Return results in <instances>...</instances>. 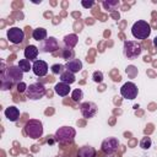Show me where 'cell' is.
I'll list each match as a JSON object with an SVG mask.
<instances>
[{"instance_id": "26", "label": "cell", "mask_w": 157, "mask_h": 157, "mask_svg": "<svg viewBox=\"0 0 157 157\" xmlns=\"http://www.w3.org/2000/svg\"><path fill=\"white\" fill-rule=\"evenodd\" d=\"M64 69H65V65H63V64H54L50 67V70H52V72L54 75H61V72L65 71Z\"/></svg>"}, {"instance_id": "6", "label": "cell", "mask_w": 157, "mask_h": 157, "mask_svg": "<svg viewBox=\"0 0 157 157\" xmlns=\"http://www.w3.org/2000/svg\"><path fill=\"white\" fill-rule=\"evenodd\" d=\"M75 135H76V130L74 128H71V126H61L55 131L54 137H55L56 141L66 144V142H71L74 140Z\"/></svg>"}, {"instance_id": "15", "label": "cell", "mask_w": 157, "mask_h": 157, "mask_svg": "<svg viewBox=\"0 0 157 157\" xmlns=\"http://www.w3.org/2000/svg\"><path fill=\"white\" fill-rule=\"evenodd\" d=\"M38 53H39V48L38 47H36V45H27L26 48H25V52H23V54H25V58L26 59H28L29 61L31 60H34L37 56H38Z\"/></svg>"}, {"instance_id": "5", "label": "cell", "mask_w": 157, "mask_h": 157, "mask_svg": "<svg viewBox=\"0 0 157 157\" xmlns=\"http://www.w3.org/2000/svg\"><path fill=\"white\" fill-rule=\"evenodd\" d=\"M45 87L43 83L40 82H33L31 83L28 87H27V91H26V96L28 99H32V101H37V99H40L45 96Z\"/></svg>"}, {"instance_id": "13", "label": "cell", "mask_w": 157, "mask_h": 157, "mask_svg": "<svg viewBox=\"0 0 157 157\" xmlns=\"http://www.w3.org/2000/svg\"><path fill=\"white\" fill-rule=\"evenodd\" d=\"M65 69L69 70V71L72 72V74L80 72V71L82 70V61H81L80 59L69 60V61H66V64H65Z\"/></svg>"}, {"instance_id": "14", "label": "cell", "mask_w": 157, "mask_h": 157, "mask_svg": "<svg viewBox=\"0 0 157 157\" xmlns=\"http://www.w3.org/2000/svg\"><path fill=\"white\" fill-rule=\"evenodd\" d=\"M4 114H5V117L7 118V120H10V121H16V120L20 118V109H18L17 107H15V105H10V107H7V108L5 109Z\"/></svg>"}, {"instance_id": "25", "label": "cell", "mask_w": 157, "mask_h": 157, "mask_svg": "<svg viewBox=\"0 0 157 157\" xmlns=\"http://www.w3.org/2000/svg\"><path fill=\"white\" fill-rule=\"evenodd\" d=\"M71 98H72V101L76 102V103L81 102V99L83 98V92H82V90H80V88L74 90L72 93H71Z\"/></svg>"}, {"instance_id": "30", "label": "cell", "mask_w": 157, "mask_h": 157, "mask_svg": "<svg viewBox=\"0 0 157 157\" xmlns=\"http://www.w3.org/2000/svg\"><path fill=\"white\" fill-rule=\"evenodd\" d=\"M153 45H155V47L157 48V36H156V37L153 38Z\"/></svg>"}, {"instance_id": "21", "label": "cell", "mask_w": 157, "mask_h": 157, "mask_svg": "<svg viewBox=\"0 0 157 157\" xmlns=\"http://www.w3.org/2000/svg\"><path fill=\"white\" fill-rule=\"evenodd\" d=\"M60 54H61V58H63V59H65L66 61L75 59V52H74L72 49L64 48V49H61V53H60Z\"/></svg>"}, {"instance_id": "3", "label": "cell", "mask_w": 157, "mask_h": 157, "mask_svg": "<svg viewBox=\"0 0 157 157\" xmlns=\"http://www.w3.org/2000/svg\"><path fill=\"white\" fill-rule=\"evenodd\" d=\"M25 134L31 137V139H39L42 135H43V124L40 120H37V119H29L25 128Z\"/></svg>"}, {"instance_id": "24", "label": "cell", "mask_w": 157, "mask_h": 157, "mask_svg": "<svg viewBox=\"0 0 157 157\" xmlns=\"http://www.w3.org/2000/svg\"><path fill=\"white\" fill-rule=\"evenodd\" d=\"M140 147L142 148V150H148L151 146H152V140H151V137H148V136H144L141 140H140Z\"/></svg>"}, {"instance_id": "22", "label": "cell", "mask_w": 157, "mask_h": 157, "mask_svg": "<svg viewBox=\"0 0 157 157\" xmlns=\"http://www.w3.org/2000/svg\"><path fill=\"white\" fill-rule=\"evenodd\" d=\"M23 72H28L29 70H32V64L28 59H21L18 61V65H17Z\"/></svg>"}, {"instance_id": "9", "label": "cell", "mask_w": 157, "mask_h": 157, "mask_svg": "<svg viewBox=\"0 0 157 157\" xmlns=\"http://www.w3.org/2000/svg\"><path fill=\"white\" fill-rule=\"evenodd\" d=\"M56 49H59V43L55 37H48L39 43V52L42 53H54Z\"/></svg>"}, {"instance_id": "18", "label": "cell", "mask_w": 157, "mask_h": 157, "mask_svg": "<svg viewBox=\"0 0 157 157\" xmlns=\"http://www.w3.org/2000/svg\"><path fill=\"white\" fill-rule=\"evenodd\" d=\"M32 37H33V39H36L38 42H43L44 39H47V29L43 27L34 28L32 32Z\"/></svg>"}, {"instance_id": "28", "label": "cell", "mask_w": 157, "mask_h": 157, "mask_svg": "<svg viewBox=\"0 0 157 157\" xmlns=\"http://www.w3.org/2000/svg\"><path fill=\"white\" fill-rule=\"evenodd\" d=\"M16 87H17V91H18L20 93H23V92H26V91H27V87H28V86H27L23 81H21L20 83H17V85H16Z\"/></svg>"}, {"instance_id": "20", "label": "cell", "mask_w": 157, "mask_h": 157, "mask_svg": "<svg viewBox=\"0 0 157 157\" xmlns=\"http://www.w3.org/2000/svg\"><path fill=\"white\" fill-rule=\"evenodd\" d=\"M60 81L64 82V83L71 85V83H74V82L76 81V78H75V74L70 72L69 70H65V71L61 72V75H60Z\"/></svg>"}, {"instance_id": "23", "label": "cell", "mask_w": 157, "mask_h": 157, "mask_svg": "<svg viewBox=\"0 0 157 157\" xmlns=\"http://www.w3.org/2000/svg\"><path fill=\"white\" fill-rule=\"evenodd\" d=\"M102 6L105 9V10H115L118 6H119V1L118 0H108V1H103L102 2Z\"/></svg>"}, {"instance_id": "1", "label": "cell", "mask_w": 157, "mask_h": 157, "mask_svg": "<svg viewBox=\"0 0 157 157\" xmlns=\"http://www.w3.org/2000/svg\"><path fill=\"white\" fill-rule=\"evenodd\" d=\"M1 90L2 91H7L11 88V86L13 83H20L23 78V71L15 65L9 66L7 69H5L4 71H1Z\"/></svg>"}, {"instance_id": "4", "label": "cell", "mask_w": 157, "mask_h": 157, "mask_svg": "<svg viewBox=\"0 0 157 157\" xmlns=\"http://www.w3.org/2000/svg\"><path fill=\"white\" fill-rule=\"evenodd\" d=\"M141 52H142V47L136 40H125L124 42L123 54L126 59H130V60L136 59L137 56L141 55Z\"/></svg>"}, {"instance_id": "10", "label": "cell", "mask_w": 157, "mask_h": 157, "mask_svg": "<svg viewBox=\"0 0 157 157\" xmlns=\"http://www.w3.org/2000/svg\"><path fill=\"white\" fill-rule=\"evenodd\" d=\"M101 147H102V151L104 153L112 155V153H114L118 150V147H119V140L117 137H107V139H104L102 141Z\"/></svg>"}, {"instance_id": "19", "label": "cell", "mask_w": 157, "mask_h": 157, "mask_svg": "<svg viewBox=\"0 0 157 157\" xmlns=\"http://www.w3.org/2000/svg\"><path fill=\"white\" fill-rule=\"evenodd\" d=\"M96 150L92 146H82L78 150V157H94Z\"/></svg>"}, {"instance_id": "27", "label": "cell", "mask_w": 157, "mask_h": 157, "mask_svg": "<svg viewBox=\"0 0 157 157\" xmlns=\"http://www.w3.org/2000/svg\"><path fill=\"white\" fill-rule=\"evenodd\" d=\"M92 80L94 82H97V83H101L103 81V74H102V71H94L92 74Z\"/></svg>"}, {"instance_id": "17", "label": "cell", "mask_w": 157, "mask_h": 157, "mask_svg": "<svg viewBox=\"0 0 157 157\" xmlns=\"http://www.w3.org/2000/svg\"><path fill=\"white\" fill-rule=\"evenodd\" d=\"M63 42H64V45H65V48L72 49V48H74V47L77 44V42H78V38H77V36H76L75 33H70V34H66V36L64 37Z\"/></svg>"}, {"instance_id": "7", "label": "cell", "mask_w": 157, "mask_h": 157, "mask_svg": "<svg viewBox=\"0 0 157 157\" xmlns=\"http://www.w3.org/2000/svg\"><path fill=\"white\" fill-rule=\"evenodd\" d=\"M137 93H139V88L134 82H125L120 88V94L125 99L132 101L137 97Z\"/></svg>"}, {"instance_id": "12", "label": "cell", "mask_w": 157, "mask_h": 157, "mask_svg": "<svg viewBox=\"0 0 157 157\" xmlns=\"http://www.w3.org/2000/svg\"><path fill=\"white\" fill-rule=\"evenodd\" d=\"M48 64L44 60H34V63L32 64V71L38 77L45 76L48 74Z\"/></svg>"}, {"instance_id": "11", "label": "cell", "mask_w": 157, "mask_h": 157, "mask_svg": "<svg viewBox=\"0 0 157 157\" xmlns=\"http://www.w3.org/2000/svg\"><path fill=\"white\" fill-rule=\"evenodd\" d=\"M80 112L83 118H93L97 114V104L93 102H83L80 104Z\"/></svg>"}, {"instance_id": "8", "label": "cell", "mask_w": 157, "mask_h": 157, "mask_svg": "<svg viewBox=\"0 0 157 157\" xmlns=\"http://www.w3.org/2000/svg\"><path fill=\"white\" fill-rule=\"evenodd\" d=\"M7 39L12 44H21L25 39V32L20 27H11L6 32Z\"/></svg>"}, {"instance_id": "16", "label": "cell", "mask_w": 157, "mask_h": 157, "mask_svg": "<svg viewBox=\"0 0 157 157\" xmlns=\"http://www.w3.org/2000/svg\"><path fill=\"white\" fill-rule=\"evenodd\" d=\"M54 91H55V93H56L58 96L65 97V96H67L69 92H70V85L64 83V82L60 81V82H58V83L54 86Z\"/></svg>"}, {"instance_id": "29", "label": "cell", "mask_w": 157, "mask_h": 157, "mask_svg": "<svg viewBox=\"0 0 157 157\" xmlns=\"http://www.w3.org/2000/svg\"><path fill=\"white\" fill-rule=\"evenodd\" d=\"M81 5L85 7V9H90V7H92L93 5H94V1H81Z\"/></svg>"}, {"instance_id": "2", "label": "cell", "mask_w": 157, "mask_h": 157, "mask_svg": "<svg viewBox=\"0 0 157 157\" xmlns=\"http://www.w3.org/2000/svg\"><path fill=\"white\" fill-rule=\"evenodd\" d=\"M131 34L136 39H146L151 34V26L142 20L136 21L131 27Z\"/></svg>"}]
</instances>
